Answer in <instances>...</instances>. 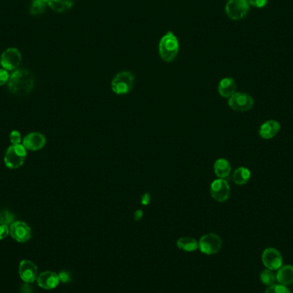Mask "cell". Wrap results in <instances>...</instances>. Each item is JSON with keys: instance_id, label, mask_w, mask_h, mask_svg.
I'll use <instances>...</instances> for the list:
<instances>
[{"instance_id": "7", "label": "cell", "mask_w": 293, "mask_h": 293, "mask_svg": "<svg viewBox=\"0 0 293 293\" xmlns=\"http://www.w3.org/2000/svg\"><path fill=\"white\" fill-rule=\"evenodd\" d=\"M249 2L247 0H228L225 6V13L231 20H240L249 12Z\"/></svg>"}, {"instance_id": "23", "label": "cell", "mask_w": 293, "mask_h": 293, "mask_svg": "<svg viewBox=\"0 0 293 293\" xmlns=\"http://www.w3.org/2000/svg\"><path fill=\"white\" fill-rule=\"evenodd\" d=\"M46 5V0H34L30 6V13L32 15L41 14L45 11Z\"/></svg>"}, {"instance_id": "25", "label": "cell", "mask_w": 293, "mask_h": 293, "mask_svg": "<svg viewBox=\"0 0 293 293\" xmlns=\"http://www.w3.org/2000/svg\"><path fill=\"white\" fill-rule=\"evenodd\" d=\"M265 293H290V290L285 285H280V284H274L271 285L266 290Z\"/></svg>"}, {"instance_id": "22", "label": "cell", "mask_w": 293, "mask_h": 293, "mask_svg": "<svg viewBox=\"0 0 293 293\" xmlns=\"http://www.w3.org/2000/svg\"><path fill=\"white\" fill-rule=\"evenodd\" d=\"M260 279H261L262 284L268 285V286L274 285V283L276 281V276L269 269L262 271L261 275H260Z\"/></svg>"}, {"instance_id": "21", "label": "cell", "mask_w": 293, "mask_h": 293, "mask_svg": "<svg viewBox=\"0 0 293 293\" xmlns=\"http://www.w3.org/2000/svg\"><path fill=\"white\" fill-rule=\"evenodd\" d=\"M47 5L50 8L52 9L54 12H66L69 9H71L73 6L74 0H46Z\"/></svg>"}, {"instance_id": "6", "label": "cell", "mask_w": 293, "mask_h": 293, "mask_svg": "<svg viewBox=\"0 0 293 293\" xmlns=\"http://www.w3.org/2000/svg\"><path fill=\"white\" fill-rule=\"evenodd\" d=\"M200 251L205 255H214L220 251L222 240L217 234L208 233L203 235L198 242Z\"/></svg>"}, {"instance_id": "18", "label": "cell", "mask_w": 293, "mask_h": 293, "mask_svg": "<svg viewBox=\"0 0 293 293\" xmlns=\"http://www.w3.org/2000/svg\"><path fill=\"white\" fill-rule=\"evenodd\" d=\"M276 280L280 285H289L293 284V266L286 265L279 268L276 274Z\"/></svg>"}, {"instance_id": "27", "label": "cell", "mask_w": 293, "mask_h": 293, "mask_svg": "<svg viewBox=\"0 0 293 293\" xmlns=\"http://www.w3.org/2000/svg\"><path fill=\"white\" fill-rule=\"evenodd\" d=\"M9 79H10V75H9L8 71H6L5 69H0V86L8 83Z\"/></svg>"}, {"instance_id": "20", "label": "cell", "mask_w": 293, "mask_h": 293, "mask_svg": "<svg viewBox=\"0 0 293 293\" xmlns=\"http://www.w3.org/2000/svg\"><path fill=\"white\" fill-rule=\"evenodd\" d=\"M251 177V172L248 168L239 167L234 171L232 174V180L238 185H244L247 184Z\"/></svg>"}, {"instance_id": "1", "label": "cell", "mask_w": 293, "mask_h": 293, "mask_svg": "<svg viewBox=\"0 0 293 293\" xmlns=\"http://www.w3.org/2000/svg\"><path fill=\"white\" fill-rule=\"evenodd\" d=\"M34 87V77L29 70L21 69L10 76L9 91L16 96L23 97L31 93Z\"/></svg>"}, {"instance_id": "15", "label": "cell", "mask_w": 293, "mask_h": 293, "mask_svg": "<svg viewBox=\"0 0 293 293\" xmlns=\"http://www.w3.org/2000/svg\"><path fill=\"white\" fill-rule=\"evenodd\" d=\"M280 131V124L276 120H268L263 123L259 130V136L262 139L269 140L275 137Z\"/></svg>"}, {"instance_id": "11", "label": "cell", "mask_w": 293, "mask_h": 293, "mask_svg": "<svg viewBox=\"0 0 293 293\" xmlns=\"http://www.w3.org/2000/svg\"><path fill=\"white\" fill-rule=\"evenodd\" d=\"M10 234L19 243H25L31 238V229L25 222L14 221L10 226Z\"/></svg>"}, {"instance_id": "12", "label": "cell", "mask_w": 293, "mask_h": 293, "mask_svg": "<svg viewBox=\"0 0 293 293\" xmlns=\"http://www.w3.org/2000/svg\"><path fill=\"white\" fill-rule=\"evenodd\" d=\"M19 275L27 284L35 281L39 276L36 265L28 260H23L19 265Z\"/></svg>"}, {"instance_id": "29", "label": "cell", "mask_w": 293, "mask_h": 293, "mask_svg": "<svg viewBox=\"0 0 293 293\" xmlns=\"http://www.w3.org/2000/svg\"><path fill=\"white\" fill-rule=\"evenodd\" d=\"M10 233V228L8 225H0V240H3Z\"/></svg>"}, {"instance_id": "16", "label": "cell", "mask_w": 293, "mask_h": 293, "mask_svg": "<svg viewBox=\"0 0 293 293\" xmlns=\"http://www.w3.org/2000/svg\"><path fill=\"white\" fill-rule=\"evenodd\" d=\"M236 83L231 77H225L220 80L218 85V92L223 98H230L236 93Z\"/></svg>"}, {"instance_id": "19", "label": "cell", "mask_w": 293, "mask_h": 293, "mask_svg": "<svg viewBox=\"0 0 293 293\" xmlns=\"http://www.w3.org/2000/svg\"><path fill=\"white\" fill-rule=\"evenodd\" d=\"M177 246L180 250L186 251V252H192V251H197L199 248L198 242L196 239L190 237H183L180 238L177 241Z\"/></svg>"}, {"instance_id": "24", "label": "cell", "mask_w": 293, "mask_h": 293, "mask_svg": "<svg viewBox=\"0 0 293 293\" xmlns=\"http://www.w3.org/2000/svg\"><path fill=\"white\" fill-rule=\"evenodd\" d=\"M14 219V214L10 211L6 209L0 211V225H11Z\"/></svg>"}, {"instance_id": "14", "label": "cell", "mask_w": 293, "mask_h": 293, "mask_svg": "<svg viewBox=\"0 0 293 293\" xmlns=\"http://www.w3.org/2000/svg\"><path fill=\"white\" fill-rule=\"evenodd\" d=\"M60 282L58 274L54 272H51V271L43 272L37 278V283L39 286L43 289H46V290L54 289L58 285Z\"/></svg>"}, {"instance_id": "4", "label": "cell", "mask_w": 293, "mask_h": 293, "mask_svg": "<svg viewBox=\"0 0 293 293\" xmlns=\"http://www.w3.org/2000/svg\"><path fill=\"white\" fill-rule=\"evenodd\" d=\"M27 157L26 148L22 144L9 147L5 154V164L10 169L21 167Z\"/></svg>"}, {"instance_id": "3", "label": "cell", "mask_w": 293, "mask_h": 293, "mask_svg": "<svg viewBox=\"0 0 293 293\" xmlns=\"http://www.w3.org/2000/svg\"><path fill=\"white\" fill-rule=\"evenodd\" d=\"M135 77L130 72L118 73L111 81V88L114 94L125 95L131 91L134 86Z\"/></svg>"}, {"instance_id": "9", "label": "cell", "mask_w": 293, "mask_h": 293, "mask_svg": "<svg viewBox=\"0 0 293 293\" xmlns=\"http://www.w3.org/2000/svg\"><path fill=\"white\" fill-rule=\"evenodd\" d=\"M22 61V55L17 48H8L0 57V65L6 71H13L19 66Z\"/></svg>"}, {"instance_id": "30", "label": "cell", "mask_w": 293, "mask_h": 293, "mask_svg": "<svg viewBox=\"0 0 293 293\" xmlns=\"http://www.w3.org/2000/svg\"><path fill=\"white\" fill-rule=\"evenodd\" d=\"M267 2H268V0H249V3L255 7H257V8L264 7Z\"/></svg>"}, {"instance_id": "5", "label": "cell", "mask_w": 293, "mask_h": 293, "mask_svg": "<svg viewBox=\"0 0 293 293\" xmlns=\"http://www.w3.org/2000/svg\"><path fill=\"white\" fill-rule=\"evenodd\" d=\"M228 105L233 111L245 112L253 107V98L250 94L242 92L235 93L228 99Z\"/></svg>"}, {"instance_id": "10", "label": "cell", "mask_w": 293, "mask_h": 293, "mask_svg": "<svg viewBox=\"0 0 293 293\" xmlns=\"http://www.w3.org/2000/svg\"><path fill=\"white\" fill-rule=\"evenodd\" d=\"M262 259L265 267L269 270H279L282 267L281 254L273 248L266 249L262 253Z\"/></svg>"}, {"instance_id": "32", "label": "cell", "mask_w": 293, "mask_h": 293, "mask_svg": "<svg viewBox=\"0 0 293 293\" xmlns=\"http://www.w3.org/2000/svg\"><path fill=\"white\" fill-rule=\"evenodd\" d=\"M143 211L142 209H137V210L135 211L134 214H133V218H134L136 221H139V220L143 219Z\"/></svg>"}, {"instance_id": "13", "label": "cell", "mask_w": 293, "mask_h": 293, "mask_svg": "<svg viewBox=\"0 0 293 293\" xmlns=\"http://www.w3.org/2000/svg\"><path fill=\"white\" fill-rule=\"evenodd\" d=\"M46 139L44 135L39 132H32L27 135L23 140V145L26 149L38 151L46 145Z\"/></svg>"}, {"instance_id": "28", "label": "cell", "mask_w": 293, "mask_h": 293, "mask_svg": "<svg viewBox=\"0 0 293 293\" xmlns=\"http://www.w3.org/2000/svg\"><path fill=\"white\" fill-rule=\"evenodd\" d=\"M58 278H60V281L63 282V283H68L72 279V275L67 271H62L58 274Z\"/></svg>"}, {"instance_id": "2", "label": "cell", "mask_w": 293, "mask_h": 293, "mask_svg": "<svg viewBox=\"0 0 293 293\" xmlns=\"http://www.w3.org/2000/svg\"><path fill=\"white\" fill-rule=\"evenodd\" d=\"M180 51V43L173 33L168 32L159 43V54L165 62L170 63L176 58Z\"/></svg>"}, {"instance_id": "8", "label": "cell", "mask_w": 293, "mask_h": 293, "mask_svg": "<svg viewBox=\"0 0 293 293\" xmlns=\"http://www.w3.org/2000/svg\"><path fill=\"white\" fill-rule=\"evenodd\" d=\"M230 185L225 180L218 179L210 185V195L218 202H225L230 197Z\"/></svg>"}, {"instance_id": "26", "label": "cell", "mask_w": 293, "mask_h": 293, "mask_svg": "<svg viewBox=\"0 0 293 293\" xmlns=\"http://www.w3.org/2000/svg\"><path fill=\"white\" fill-rule=\"evenodd\" d=\"M10 141H11L12 145H18V144H21V142H22V137H21V134L19 133V131H12V133L10 135Z\"/></svg>"}, {"instance_id": "31", "label": "cell", "mask_w": 293, "mask_h": 293, "mask_svg": "<svg viewBox=\"0 0 293 293\" xmlns=\"http://www.w3.org/2000/svg\"><path fill=\"white\" fill-rule=\"evenodd\" d=\"M151 202V195L149 193H144L141 197V203L142 205L148 206Z\"/></svg>"}, {"instance_id": "17", "label": "cell", "mask_w": 293, "mask_h": 293, "mask_svg": "<svg viewBox=\"0 0 293 293\" xmlns=\"http://www.w3.org/2000/svg\"><path fill=\"white\" fill-rule=\"evenodd\" d=\"M231 171L230 164L227 159L219 158L214 164V171L218 179L225 180L229 177Z\"/></svg>"}]
</instances>
